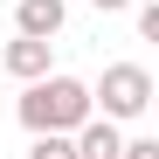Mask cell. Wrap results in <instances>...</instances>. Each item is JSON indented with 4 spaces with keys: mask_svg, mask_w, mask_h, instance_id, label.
<instances>
[{
    "mask_svg": "<svg viewBox=\"0 0 159 159\" xmlns=\"http://www.w3.org/2000/svg\"><path fill=\"white\" fill-rule=\"evenodd\" d=\"M139 35H145V42H159V0H145V7H139Z\"/></svg>",
    "mask_w": 159,
    "mask_h": 159,
    "instance_id": "8",
    "label": "cell"
},
{
    "mask_svg": "<svg viewBox=\"0 0 159 159\" xmlns=\"http://www.w3.org/2000/svg\"><path fill=\"white\" fill-rule=\"evenodd\" d=\"M118 159H159V139H125Z\"/></svg>",
    "mask_w": 159,
    "mask_h": 159,
    "instance_id": "7",
    "label": "cell"
},
{
    "mask_svg": "<svg viewBox=\"0 0 159 159\" xmlns=\"http://www.w3.org/2000/svg\"><path fill=\"white\" fill-rule=\"evenodd\" d=\"M28 159H76V139H69V131H35Z\"/></svg>",
    "mask_w": 159,
    "mask_h": 159,
    "instance_id": "6",
    "label": "cell"
},
{
    "mask_svg": "<svg viewBox=\"0 0 159 159\" xmlns=\"http://www.w3.org/2000/svg\"><path fill=\"white\" fill-rule=\"evenodd\" d=\"M62 21H69V7H62V0H14V28H21V35L56 42V35H62Z\"/></svg>",
    "mask_w": 159,
    "mask_h": 159,
    "instance_id": "5",
    "label": "cell"
},
{
    "mask_svg": "<svg viewBox=\"0 0 159 159\" xmlns=\"http://www.w3.org/2000/svg\"><path fill=\"white\" fill-rule=\"evenodd\" d=\"M90 7H97V14H118V7H131V0H90Z\"/></svg>",
    "mask_w": 159,
    "mask_h": 159,
    "instance_id": "9",
    "label": "cell"
},
{
    "mask_svg": "<svg viewBox=\"0 0 159 159\" xmlns=\"http://www.w3.org/2000/svg\"><path fill=\"white\" fill-rule=\"evenodd\" d=\"M90 104H104V118H145L152 111V69L145 62H111L97 76V90H90Z\"/></svg>",
    "mask_w": 159,
    "mask_h": 159,
    "instance_id": "2",
    "label": "cell"
},
{
    "mask_svg": "<svg viewBox=\"0 0 159 159\" xmlns=\"http://www.w3.org/2000/svg\"><path fill=\"white\" fill-rule=\"evenodd\" d=\"M69 139H76V159H118V145H125V131H118V118H83V125H76L69 131Z\"/></svg>",
    "mask_w": 159,
    "mask_h": 159,
    "instance_id": "4",
    "label": "cell"
},
{
    "mask_svg": "<svg viewBox=\"0 0 159 159\" xmlns=\"http://www.w3.org/2000/svg\"><path fill=\"white\" fill-rule=\"evenodd\" d=\"M90 111H97V104H90V83L56 76V69L21 90V125H28V131H76Z\"/></svg>",
    "mask_w": 159,
    "mask_h": 159,
    "instance_id": "1",
    "label": "cell"
},
{
    "mask_svg": "<svg viewBox=\"0 0 159 159\" xmlns=\"http://www.w3.org/2000/svg\"><path fill=\"white\" fill-rule=\"evenodd\" d=\"M48 56H56V42H42V35H14L7 48H0V62H7V76H21V83H35V76H48Z\"/></svg>",
    "mask_w": 159,
    "mask_h": 159,
    "instance_id": "3",
    "label": "cell"
}]
</instances>
